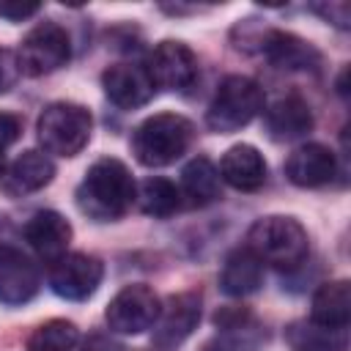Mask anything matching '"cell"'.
<instances>
[{
  "label": "cell",
  "instance_id": "26",
  "mask_svg": "<svg viewBox=\"0 0 351 351\" xmlns=\"http://www.w3.org/2000/svg\"><path fill=\"white\" fill-rule=\"evenodd\" d=\"M324 19H329L332 25H337V27H348V22H351V8H348V3H324V5H313Z\"/></svg>",
  "mask_w": 351,
  "mask_h": 351
},
{
  "label": "cell",
  "instance_id": "21",
  "mask_svg": "<svg viewBox=\"0 0 351 351\" xmlns=\"http://www.w3.org/2000/svg\"><path fill=\"white\" fill-rule=\"evenodd\" d=\"M219 170L211 159L197 156L181 170V192L186 195L189 206H208L219 197Z\"/></svg>",
  "mask_w": 351,
  "mask_h": 351
},
{
  "label": "cell",
  "instance_id": "1",
  "mask_svg": "<svg viewBox=\"0 0 351 351\" xmlns=\"http://www.w3.org/2000/svg\"><path fill=\"white\" fill-rule=\"evenodd\" d=\"M74 197H77V208L85 217L96 222H112L132 208V200L137 197V186L129 167L121 159L104 156L88 167Z\"/></svg>",
  "mask_w": 351,
  "mask_h": 351
},
{
  "label": "cell",
  "instance_id": "19",
  "mask_svg": "<svg viewBox=\"0 0 351 351\" xmlns=\"http://www.w3.org/2000/svg\"><path fill=\"white\" fill-rule=\"evenodd\" d=\"M310 321L324 329H346L351 321V288L348 280L324 282L310 307Z\"/></svg>",
  "mask_w": 351,
  "mask_h": 351
},
{
  "label": "cell",
  "instance_id": "2",
  "mask_svg": "<svg viewBox=\"0 0 351 351\" xmlns=\"http://www.w3.org/2000/svg\"><path fill=\"white\" fill-rule=\"evenodd\" d=\"M192 134H195V126L184 115L156 112L134 129L132 154L145 167H165L186 154Z\"/></svg>",
  "mask_w": 351,
  "mask_h": 351
},
{
  "label": "cell",
  "instance_id": "16",
  "mask_svg": "<svg viewBox=\"0 0 351 351\" xmlns=\"http://www.w3.org/2000/svg\"><path fill=\"white\" fill-rule=\"evenodd\" d=\"M55 176V165L41 151H25L19 159L11 162V167L0 178V189L8 197H22L30 192L44 189Z\"/></svg>",
  "mask_w": 351,
  "mask_h": 351
},
{
  "label": "cell",
  "instance_id": "25",
  "mask_svg": "<svg viewBox=\"0 0 351 351\" xmlns=\"http://www.w3.org/2000/svg\"><path fill=\"white\" fill-rule=\"evenodd\" d=\"M19 80V63L16 55L8 49H0V93H8Z\"/></svg>",
  "mask_w": 351,
  "mask_h": 351
},
{
  "label": "cell",
  "instance_id": "11",
  "mask_svg": "<svg viewBox=\"0 0 351 351\" xmlns=\"http://www.w3.org/2000/svg\"><path fill=\"white\" fill-rule=\"evenodd\" d=\"M38 269L36 263L11 244H0V302L25 304L38 293Z\"/></svg>",
  "mask_w": 351,
  "mask_h": 351
},
{
  "label": "cell",
  "instance_id": "6",
  "mask_svg": "<svg viewBox=\"0 0 351 351\" xmlns=\"http://www.w3.org/2000/svg\"><path fill=\"white\" fill-rule=\"evenodd\" d=\"M69 58H71V41L58 22H38L16 49L19 74L27 77L52 74L60 66H66Z\"/></svg>",
  "mask_w": 351,
  "mask_h": 351
},
{
  "label": "cell",
  "instance_id": "4",
  "mask_svg": "<svg viewBox=\"0 0 351 351\" xmlns=\"http://www.w3.org/2000/svg\"><path fill=\"white\" fill-rule=\"evenodd\" d=\"M261 112H263L261 85L244 74H228L219 82V88L206 110V123L211 132L230 134V132H239L241 126H247Z\"/></svg>",
  "mask_w": 351,
  "mask_h": 351
},
{
  "label": "cell",
  "instance_id": "27",
  "mask_svg": "<svg viewBox=\"0 0 351 351\" xmlns=\"http://www.w3.org/2000/svg\"><path fill=\"white\" fill-rule=\"evenodd\" d=\"M38 3H0V16L11 19V22H22L33 14H38Z\"/></svg>",
  "mask_w": 351,
  "mask_h": 351
},
{
  "label": "cell",
  "instance_id": "22",
  "mask_svg": "<svg viewBox=\"0 0 351 351\" xmlns=\"http://www.w3.org/2000/svg\"><path fill=\"white\" fill-rule=\"evenodd\" d=\"M293 351H346V329H324L313 321H296L285 332Z\"/></svg>",
  "mask_w": 351,
  "mask_h": 351
},
{
  "label": "cell",
  "instance_id": "3",
  "mask_svg": "<svg viewBox=\"0 0 351 351\" xmlns=\"http://www.w3.org/2000/svg\"><path fill=\"white\" fill-rule=\"evenodd\" d=\"M247 250L261 263H271L277 269H296L307 258L310 241H307V230L293 217L269 214L250 228Z\"/></svg>",
  "mask_w": 351,
  "mask_h": 351
},
{
  "label": "cell",
  "instance_id": "12",
  "mask_svg": "<svg viewBox=\"0 0 351 351\" xmlns=\"http://www.w3.org/2000/svg\"><path fill=\"white\" fill-rule=\"evenodd\" d=\"M200 321V296L186 291L167 299V304L159 310V318L154 324V343L159 348H176L181 346Z\"/></svg>",
  "mask_w": 351,
  "mask_h": 351
},
{
  "label": "cell",
  "instance_id": "5",
  "mask_svg": "<svg viewBox=\"0 0 351 351\" xmlns=\"http://www.w3.org/2000/svg\"><path fill=\"white\" fill-rule=\"evenodd\" d=\"M93 118L77 101H52L41 110L36 132L44 151L55 156H77L90 140Z\"/></svg>",
  "mask_w": 351,
  "mask_h": 351
},
{
  "label": "cell",
  "instance_id": "15",
  "mask_svg": "<svg viewBox=\"0 0 351 351\" xmlns=\"http://www.w3.org/2000/svg\"><path fill=\"white\" fill-rule=\"evenodd\" d=\"M337 170L335 154L321 145V143H304L299 145L288 159H285V176L291 184L313 189V186H324L332 181Z\"/></svg>",
  "mask_w": 351,
  "mask_h": 351
},
{
  "label": "cell",
  "instance_id": "30",
  "mask_svg": "<svg viewBox=\"0 0 351 351\" xmlns=\"http://www.w3.org/2000/svg\"><path fill=\"white\" fill-rule=\"evenodd\" d=\"M5 173V156H3V151H0V176Z\"/></svg>",
  "mask_w": 351,
  "mask_h": 351
},
{
  "label": "cell",
  "instance_id": "9",
  "mask_svg": "<svg viewBox=\"0 0 351 351\" xmlns=\"http://www.w3.org/2000/svg\"><path fill=\"white\" fill-rule=\"evenodd\" d=\"M154 88L165 90H186L197 80V58L195 52L181 41H159L148 58L145 66Z\"/></svg>",
  "mask_w": 351,
  "mask_h": 351
},
{
  "label": "cell",
  "instance_id": "29",
  "mask_svg": "<svg viewBox=\"0 0 351 351\" xmlns=\"http://www.w3.org/2000/svg\"><path fill=\"white\" fill-rule=\"evenodd\" d=\"M82 351H129V348H126V346H121V343H118V340H112V337L93 335V337H88V340H85Z\"/></svg>",
  "mask_w": 351,
  "mask_h": 351
},
{
  "label": "cell",
  "instance_id": "13",
  "mask_svg": "<svg viewBox=\"0 0 351 351\" xmlns=\"http://www.w3.org/2000/svg\"><path fill=\"white\" fill-rule=\"evenodd\" d=\"M101 88L107 99L121 110H137L151 101L154 82L148 71L137 63H115L101 74Z\"/></svg>",
  "mask_w": 351,
  "mask_h": 351
},
{
  "label": "cell",
  "instance_id": "24",
  "mask_svg": "<svg viewBox=\"0 0 351 351\" xmlns=\"http://www.w3.org/2000/svg\"><path fill=\"white\" fill-rule=\"evenodd\" d=\"M77 343H80L77 324H71L66 318H52V321L38 324L30 332L25 348L27 351H71Z\"/></svg>",
  "mask_w": 351,
  "mask_h": 351
},
{
  "label": "cell",
  "instance_id": "28",
  "mask_svg": "<svg viewBox=\"0 0 351 351\" xmlns=\"http://www.w3.org/2000/svg\"><path fill=\"white\" fill-rule=\"evenodd\" d=\"M22 132V121L16 115H8V112H0V151L5 145H11Z\"/></svg>",
  "mask_w": 351,
  "mask_h": 351
},
{
  "label": "cell",
  "instance_id": "18",
  "mask_svg": "<svg viewBox=\"0 0 351 351\" xmlns=\"http://www.w3.org/2000/svg\"><path fill=\"white\" fill-rule=\"evenodd\" d=\"M310 129H313V112L302 96H282L266 110V132L277 143L296 140Z\"/></svg>",
  "mask_w": 351,
  "mask_h": 351
},
{
  "label": "cell",
  "instance_id": "8",
  "mask_svg": "<svg viewBox=\"0 0 351 351\" xmlns=\"http://www.w3.org/2000/svg\"><path fill=\"white\" fill-rule=\"evenodd\" d=\"M104 266L85 252H66L49 263V288L69 302H85L101 285Z\"/></svg>",
  "mask_w": 351,
  "mask_h": 351
},
{
  "label": "cell",
  "instance_id": "17",
  "mask_svg": "<svg viewBox=\"0 0 351 351\" xmlns=\"http://www.w3.org/2000/svg\"><path fill=\"white\" fill-rule=\"evenodd\" d=\"M219 178L225 184H230L233 189L255 192L266 181V162L255 145H250V143L233 145L225 151V156L219 162Z\"/></svg>",
  "mask_w": 351,
  "mask_h": 351
},
{
  "label": "cell",
  "instance_id": "14",
  "mask_svg": "<svg viewBox=\"0 0 351 351\" xmlns=\"http://www.w3.org/2000/svg\"><path fill=\"white\" fill-rule=\"evenodd\" d=\"M25 241L30 244V250L44 258V261H58L60 255H66V247L71 241V225L63 214L44 208L36 211L27 222H25Z\"/></svg>",
  "mask_w": 351,
  "mask_h": 351
},
{
  "label": "cell",
  "instance_id": "23",
  "mask_svg": "<svg viewBox=\"0 0 351 351\" xmlns=\"http://www.w3.org/2000/svg\"><path fill=\"white\" fill-rule=\"evenodd\" d=\"M137 200H140L143 214L156 217V219H165V217H170V214H176L181 208V192H178V186L173 181L162 178V176L145 178L140 184Z\"/></svg>",
  "mask_w": 351,
  "mask_h": 351
},
{
  "label": "cell",
  "instance_id": "10",
  "mask_svg": "<svg viewBox=\"0 0 351 351\" xmlns=\"http://www.w3.org/2000/svg\"><path fill=\"white\" fill-rule=\"evenodd\" d=\"M258 52L277 69L285 71H315L321 66V52L304 38L288 30H263L258 38Z\"/></svg>",
  "mask_w": 351,
  "mask_h": 351
},
{
  "label": "cell",
  "instance_id": "7",
  "mask_svg": "<svg viewBox=\"0 0 351 351\" xmlns=\"http://www.w3.org/2000/svg\"><path fill=\"white\" fill-rule=\"evenodd\" d=\"M159 310H162L159 296L148 285L134 282V285L121 288L110 299V304L104 310V321L118 335H143L145 329H151L156 324Z\"/></svg>",
  "mask_w": 351,
  "mask_h": 351
},
{
  "label": "cell",
  "instance_id": "20",
  "mask_svg": "<svg viewBox=\"0 0 351 351\" xmlns=\"http://www.w3.org/2000/svg\"><path fill=\"white\" fill-rule=\"evenodd\" d=\"M219 285L228 296H250L263 285V263L247 247H239L225 258Z\"/></svg>",
  "mask_w": 351,
  "mask_h": 351
}]
</instances>
